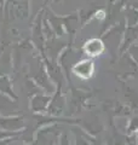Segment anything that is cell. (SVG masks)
<instances>
[{"instance_id": "6da1fadb", "label": "cell", "mask_w": 138, "mask_h": 145, "mask_svg": "<svg viewBox=\"0 0 138 145\" xmlns=\"http://www.w3.org/2000/svg\"><path fill=\"white\" fill-rule=\"evenodd\" d=\"M95 70V64L92 61H82L73 68V71L76 76L81 79H90Z\"/></svg>"}, {"instance_id": "7a4b0ae2", "label": "cell", "mask_w": 138, "mask_h": 145, "mask_svg": "<svg viewBox=\"0 0 138 145\" xmlns=\"http://www.w3.org/2000/svg\"><path fill=\"white\" fill-rule=\"evenodd\" d=\"M84 50L89 56L96 57V56H99L104 51V44L99 39H91L85 44Z\"/></svg>"}, {"instance_id": "3957f363", "label": "cell", "mask_w": 138, "mask_h": 145, "mask_svg": "<svg viewBox=\"0 0 138 145\" xmlns=\"http://www.w3.org/2000/svg\"><path fill=\"white\" fill-rule=\"evenodd\" d=\"M97 15H99V18H102V20L104 18V12H103V11H99V12H97Z\"/></svg>"}]
</instances>
